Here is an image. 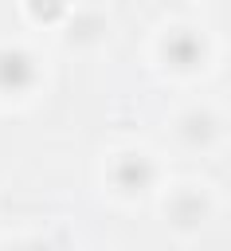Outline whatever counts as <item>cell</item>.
Wrapping results in <instances>:
<instances>
[{
    "instance_id": "cell-5",
    "label": "cell",
    "mask_w": 231,
    "mask_h": 251,
    "mask_svg": "<svg viewBox=\"0 0 231 251\" xmlns=\"http://www.w3.org/2000/svg\"><path fill=\"white\" fill-rule=\"evenodd\" d=\"M215 133H219V118L208 114V110H196V114H188V118L180 122V137L192 141V145H208Z\"/></svg>"
},
{
    "instance_id": "cell-6",
    "label": "cell",
    "mask_w": 231,
    "mask_h": 251,
    "mask_svg": "<svg viewBox=\"0 0 231 251\" xmlns=\"http://www.w3.org/2000/svg\"><path fill=\"white\" fill-rule=\"evenodd\" d=\"M27 8L43 20V24H55L59 16H63V8H67V0H27Z\"/></svg>"
},
{
    "instance_id": "cell-1",
    "label": "cell",
    "mask_w": 231,
    "mask_h": 251,
    "mask_svg": "<svg viewBox=\"0 0 231 251\" xmlns=\"http://www.w3.org/2000/svg\"><path fill=\"white\" fill-rule=\"evenodd\" d=\"M164 59H168L176 71L200 67V63H204V39H200V31H192V27H172V31L164 35Z\"/></svg>"
},
{
    "instance_id": "cell-8",
    "label": "cell",
    "mask_w": 231,
    "mask_h": 251,
    "mask_svg": "<svg viewBox=\"0 0 231 251\" xmlns=\"http://www.w3.org/2000/svg\"><path fill=\"white\" fill-rule=\"evenodd\" d=\"M8 251H47L43 243H16V247H8Z\"/></svg>"
},
{
    "instance_id": "cell-7",
    "label": "cell",
    "mask_w": 231,
    "mask_h": 251,
    "mask_svg": "<svg viewBox=\"0 0 231 251\" xmlns=\"http://www.w3.org/2000/svg\"><path fill=\"white\" fill-rule=\"evenodd\" d=\"M98 27H102V20H94V16H82V20H74V27H70V39H74V43H86V39H94V35H98Z\"/></svg>"
},
{
    "instance_id": "cell-2",
    "label": "cell",
    "mask_w": 231,
    "mask_h": 251,
    "mask_svg": "<svg viewBox=\"0 0 231 251\" xmlns=\"http://www.w3.org/2000/svg\"><path fill=\"white\" fill-rule=\"evenodd\" d=\"M31 82H35V59L20 47L0 51V90L16 94V90H27Z\"/></svg>"
},
{
    "instance_id": "cell-4",
    "label": "cell",
    "mask_w": 231,
    "mask_h": 251,
    "mask_svg": "<svg viewBox=\"0 0 231 251\" xmlns=\"http://www.w3.org/2000/svg\"><path fill=\"white\" fill-rule=\"evenodd\" d=\"M149 180H153V165H149L141 153H125V157H117V165H114V184H117V188H125V192H141V188H149Z\"/></svg>"
},
{
    "instance_id": "cell-3",
    "label": "cell",
    "mask_w": 231,
    "mask_h": 251,
    "mask_svg": "<svg viewBox=\"0 0 231 251\" xmlns=\"http://www.w3.org/2000/svg\"><path fill=\"white\" fill-rule=\"evenodd\" d=\"M208 216V196L200 188H180L172 200H168V220L176 227H196L200 220Z\"/></svg>"
}]
</instances>
